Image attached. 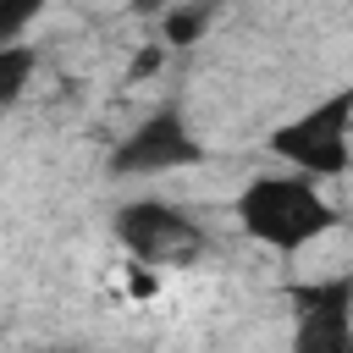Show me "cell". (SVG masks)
I'll use <instances>...</instances> for the list:
<instances>
[{"mask_svg": "<svg viewBox=\"0 0 353 353\" xmlns=\"http://www.w3.org/2000/svg\"><path fill=\"white\" fill-rule=\"evenodd\" d=\"M237 226L276 248V254H298L309 243H320L331 226H336V204L320 193V182L298 176V171H265V176H248L243 193H237Z\"/></svg>", "mask_w": 353, "mask_h": 353, "instance_id": "1", "label": "cell"}, {"mask_svg": "<svg viewBox=\"0 0 353 353\" xmlns=\"http://www.w3.org/2000/svg\"><path fill=\"white\" fill-rule=\"evenodd\" d=\"M270 154L309 182L342 176L353 165V88H336L309 110H298L292 121H281L270 132Z\"/></svg>", "mask_w": 353, "mask_h": 353, "instance_id": "2", "label": "cell"}, {"mask_svg": "<svg viewBox=\"0 0 353 353\" xmlns=\"http://www.w3.org/2000/svg\"><path fill=\"white\" fill-rule=\"evenodd\" d=\"M116 237H121V248H127L138 265H154V270H165V265H193V259L210 248L204 226H199L188 210L165 204V199H132V204H121V210H116Z\"/></svg>", "mask_w": 353, "mask_h": 353, "instance_id": "3", "label": "cell"}, {"mask_svg": "<svg viewBox=\"0 0 353 353\" xmlns=\"http://www.w3.org/2000/svg\"><path fill=\"white\" fill-rule=\"evenodd\" d=\"M292 353H353V276L292 292Z\"/></svg>", "mask_w": 353, "mask_h": 353, "instance_id": "4", "label": "cell"}, {"mask_svg": "<svg viewBox=\"0 0 353 353\" xmlns=\"http://www.w3.org/2000/svg\"><path fill=\"white\" fill-rule=\"evenodd\" d=\"M204 160V143L188 132V121L176 110H160L149 116L143 127H132L116 154H110V171L116 176H160V171H176V165H199Z\"/></svg>", "mask_w": 353, "mask_h": 353, "instance_id": "5", "label": "cell"}, {"mask_svg": "<svg viewBox=\"0 0 353 353\" xmlns=\"http://www.w3.org/2000/svg\"><path fill=\"white\" fill-rule=\"evenodd\" d=\"M33 72H39V50L33 44H0V105H17L22 94H28V83H33Z\"/></svg>", "mask_w": 353, "mask_h": 353, "instance_id": "6", "label": "cell"}, {"mask_svg": "<svg viewBox=\"0 0 353 353\" xmlns=\"http://www.w3.org/2000/svg\"><path fill=\"white\" fill-rule=\"evenodd\" d=\"M210 17H215V11H204V6H193V11H171V17H165V39H171V44H193V39L210 28Z\"/></svg>", "mask_w": 353, "mask_h": 353, "instance_id": "7", "label": "cell"}, {"mask_svg": "<svg viewBox=\"0 0 353 353\" xmlns=\"http://www.w3.org/2000/svg\"><path fill=\"white\" fill-rule=\"evenodd\" d=\"M33 17H39L33 6H0V44H17V33H22Z\"/></svg>", "mask_w": 353, "mask_h": 353, "instance_id": "8", "label": "cell"}]
</instances>
